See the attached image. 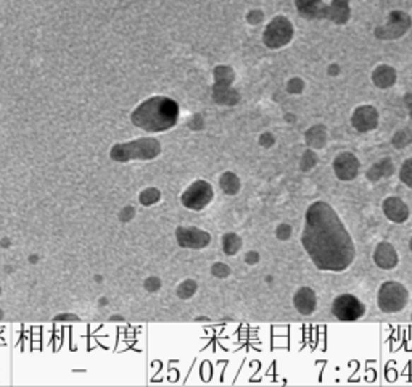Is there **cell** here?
I'll return each mask as SVG.
<instances>
[{
    "label": "cell",
    "instance_id": "25",
    "mask_svg": "<svg viewBox=\"0 0 412 387\" xmlns=\"http://www.w3.org/2000/svg\"><path fill=\"white\" fill-rule=\"evenodd\" d=\"M293 236V228L288 223H281L276 228V238L278 241H288Z\"/></svg>",
    "mask_w": 412,
    "mask_h": 387
},
{
    "label": "cell",
    "instance_id": "17",
    "mask_svg": "<svg viewBox=\"0 0 412 387\" xmlns=\"http://www.w3.org/2000/svg\"><path fill=\"white\" fill-rule=\"evenodd\" d=\"M394 173V163L390 157H384L380 160H377L374 165H370V168L365 171V178L369 179L370 183H380L384 179L390 178Z\"/></svg>",
    "mask_w": 412,
    "mask_h": 387
},
{
    "label": "cell",
    "instance_id": "31",
    "mask_svg": "<svg viewBox=\"0 0 412 387\" xmlns=\"http://www.w3.org/2000/svg\"><path fill=\"white\" fill-rule=\"evenodd\" d=\"M411 320H412V315H411Z\"/></svg>",
    "mask_w": 412,
    "mask_h": 387
},
{
    "label": "cell",
    "instance_id": "4",
    "mask_svg": "<svg viewBox=\"0 0 412 387\" xmlns=\"http://www.w3.org/2000/svg\"><path fill=\"white\" fill-rule=\"evenodd\" d=\"M160 152V146L155 139H139L124 146H116L112 152L114 160H131V158H153Z\"/></svg>",
    "mask_w": 412,
    "mask_h": 387
},
{
    "label": "cell",
    "instance_id": "23",
    "mask_svg": "<svg viewBox=\"0 0 412 387\" xmlns=\"http://www.w3.org/2000/svg\"><path fill=\"white\" fill-rule=\"evenodd\" d=\"M223 244H224V252L229 253V255H234V253L240 250L242 239L237 234H228V236H224Z\"/></svg>",
    "mask_w": 412,
    "mask_h": 387
},
{
    "label": "cell",
    "instance_id": "20",
    "mask_svg": "<svg viewBox=\"0 0 412 387\" xmlns=\"http://www.w3.org/2000/svg\"><path fill=\"white\" fill-rule=\"evenodd\" d=\"M177 234L185 236V241H179L182 247H205L210 242V236L199 229H179Z\"/></svg>",
    "mask_w": 412,
    "mask_h": 387
},
{
    "label": "cell",
    "instance_id": "10",
    "mask_svg": "<svg viewBox=\"0 0 412 387\" xmlns=\"http://www.w3.org/2000/svg\"><path fill=\"white\" fill-rule=\"evenodd\" d=\"M380 121V115L379 110L372 105H361L355 108V112L351 115V126L355 128L358 132H370L377 129Z\"/></svg>",
    "mask_w": 412,
    "mask_h": 387
},
{
    "label": "cell",
    "instance_id": "30",
    "mask_svg": "<svg viewBox=\"0 0 412 387\" xmlns=\"http://www.w3.org/2000/svg\"><path fill=\"white\" fill-rule=\"evenodd\" d=\"M409 250L412 252V236H411V239H409Z\"/></svg>",
    "mask_w": 412,
    "mask_h": 387
},
{
    "label": "cell",
    "instance_id": "12",
    "mask_svg": "<svg viewBox=\"0 0 412 387\" xmlns=\"http://www.w3.org/2000/svg\"><path fill=\"white\" fill-rule=\"evenodd\" d=\"M374 263L377 268L390 271L394 270L399 265V255L396 248L393 247L388 241H380L374 248Z\"/></svg>",
    "mask_w": 412,
    "mask_h": 387
},
{
    "label": "cell",
    "instance_id": "2",
    "mask_svg": "<svg viewBox=\"0 0 412 387\" xmlns=\"http://www.w3.org/2000/svg\"><path fill=\"white\" fill-rule=\"evenodd\" d=\"M179 107L167 97H152L132 113V123L148 132L167 131L177 123Z\"/></svg>",
    "mask_w": 412,
    "mask_h": 387
},
{
    "label": "cell",
    "instance_id": "13",
    "mask_svg": "<svg viewBox=\"0 0 412 387\" xmlns=\"http://www.w3.org/2000/svg\"><path fill=\"white\" fill-rule=\"evenodd\" d=\"M293 307L303 316H310L314 313L317 308V296L314 289L310 286L300 287L293 296Z\"/></svg>",
    "mask_w": 412,
    "mask_h": 387
},
{
    "label": "cell",
    "instance_id": "15",
    "mask_svg": "<svg viewBox=\"0 0 412 387\" xmlns=\"http://www.w3.org/2000/svg\"><path fill=\"white\" fill-rule=\"evenodd\" d=\"M298 13L306 20H326L327 5L322 0H295Z\"/></svg>",
    "mask_w": 412,
    "mask_h": 387
},
{
    "label": "cell",
    "instance_id": "24",
    "mask_svg": "<svg viewBox=\"0 0 412 387\" xmlns=\"http://www.w3.org/2000/svg\"><path fill=\"white\" fill-rule=\"evenodd\" d=\"M399 181H401L406 187L412 189V158L403 161L401 168H399Z\"/></svg>",
    "mask_w": 412,
    "mask_h": 387
},
{
    "label": "cell",
    "instance_id": "21",
    "mask_svg": "<svg viewBox=\"0 0 412 387\" xmlns=\"http://www.w3.org/2000/svg\"><path fill=\"white\" fill-rule=\"evenodd\" d=\"M220 187H223L225 194L235 195L240 190V179L237 178L234 173H225V175L220 178Z\"/></svg>",
    "mask_w": 412,
    "mask_h": 387
},
{
    "label": "cell",
    "instance_id": "16",
    "mask_svg": "<svg viewBox=\"0 0 412 387\" xmlns=\"http://www.w3.org/2000/svg\"><path fill=\"white\" fill-rule=\"evenodd\" d=\"M329 131L326 125H312L305 131L306 147L312 150H322L327 147Z\"/></svg>",
    "mask_w": 412,
    "mask_h": 387
},
{
    "label": "cell",
    "instance_id": "29",
    "mask_svg": "<svg viewBox=\"0 0 412 387\" xmlns=\"http://www.w3.org/2000/svg\"><path fill=\"white\" fill-rule=\"evenodd\" d=\"M339 73H340V67L339 65H335V63H334V65L329 67V74H330V76H336V74H339Z\"/></svg>",
    "mask_w": 412,
    "mask_h": 387
},
{
    "label": "cell",
    "instance_id": "19",
    "mask_svg": "<svg viewBox=\"0 0 412 387\" xmlns=\"http://www.w3.org/2000/svg\"><path fill=\"white\" fill-rule=\"evenodd\" d=\"M396 70L390 65H379L372 71V83L379 89H388L396 83Z\"/></svg>",
    "mask_w": 412,
    "mask_h": 387
},
{
    "label": "cell",
    "instance_id": "1",
    "mask_svg": "<svg viewBox=\"0 0 412 387\" xmlns=\"http://www.w3.org/2000/svg\"><path fill=\"white\" fill-rule=\"evenodd\" d=\"M301 246L319 271L341 273L356 258V246L343 219L327 202L316 200L305 213Z\"/></svg>",
    "mask_w": 412,
    "mask_h": 387
},
{
    "label": "cell",
    "instance_id": "22",
    "mask_svg": "<svg viewBox=\"0 0 412 387\" xmlns=\"http://www.w3.org/2000/svg\"><path fill=\"white\" fill-rule=\"evenodd\" d=\"M317 161H319V157H317V154H316V150H312L307 147L303 155H301V160H300V168L303 173H310L311 170H314L316 168V165H317Z\"/></svg>",
    "mask_w": 412,
    "mask_h": 387
},
{
    "label": "cell",
    "instance_id": "11",
    "mask_svg": "<svg viewBox=\"0 0 412 387\" xmlns=\"http://www.w3.org/2000/svg\"><path fill=\"white\" fill-rule=\"evenodd\" d=\"M382 212L388 221L394 224H404L411 216L409 205L396 195H390L382 202Z\"/></svg>",
    "mask_w": 412,
    "mask_h": 387
},
{
    "label": "cell",
    "instance_id": "9",
    "mask_svg": "<svg viewBox=\"0 0 412 387\" xmlns=\"http://www.w3.org/2000/svg\"><path fill=\"white\" fill-rule=\"evenodd\" d=\"M213 200V187L205 181H196L185 190L182 202L187 209L201 210Z\"/></svg>",
    "mask_w": 412,
    "mask_h": 387
},
{
    "label": "cell",
    "instance_id": "27",
    "mask_svg": "<svg viewBox=\"0 0 412 387\" xmlns=\"http://www.w3.org/2000/svg\"><path fill=\"white\" fill-rule=\"evenodd\" d=\"M259 144L263 147L269 149V147H272L276 144V137L272 136L271 132H264V134H261V137H259Z\"/></svg>",
    "mask_w": 412,
    "mask_h": 387
},
{
    "label": "cell",
    "instance_id": "28",
    "mask_svg": "<svg viewBox=\"0 0 412 387\" xmlns=\"http://www.w3.org/2000/svg\"><path fill=\"white\" fill-rule=\"evenodd\" d=\"M245 262L248 265H257L259 262V253L258 252H248L245 257Z\"/></svg>",
    "mask_w": 412,
    "mask_h": 387
},
{
    "label": "cell",
    "instance_id": "3",
    "mask_svg": "<svg viewBox=\"0 0 412 387\" xmlns=\"http://www.w3.org/2000/svg\"><path fill=\"white\" fill-rule=\"evenodd\" d=\"M408 302L409 291L406 289L403 282L394 279L382 282L379 292H377V304H379V308L384 311V313L388 315L399 313V311H403L406 308Z\"/></svg>",
    "mask_w": 412,
    "mask_h": 387
},
{
    "label": "cell",
    "instance_id": "14",
    "mask_svg": "<svg viewBox=\"0 0 412 387\" xmlns=\"http://www.w3.org/2000/svg\"><path fill=\"white\" fill-rule=\"evenodd\" d=\"M404 105L409 112V121L393 134L392 146L394 149H406L412 144V92H408L404 96Z\"/></svg>",
    "mask_w": 412,
    "mask_h": 387
},
{
    "label": "cell",
    "instance_id": "6",
    "mask_svg": "<svg viewBox=\"0 0 412 387\" xmlns=\"http://www.w3.org/2000/svg\"><path fill=\"white\" fill-rule=\"evenodd\" d=\"M293 39V25L290 23L286 16H277L272 20L268 28L264 30L263 40L266 47L269 49H281L283 45L290 44V40Z\"/></svg>",
    "mask_w": 412,
    "mask_h": 387
},
{
    "label": "cell",
    "instance_id": "8",
    "mask_svg": "<svg viewBox=\"0 0 412 387\" xmlns=\"http://www.w3.org/2000/svg\"><path fill=\"white\" fill-rule=\"evenodd\" d=\"M334 175L341 183H351L361 173V160L353 152H340L332 161Z\"/></svg>",
    "mask_w": 412,
    "mask_h": 387
},
{
    "label": "cell",
    "instance_id": "18",
    "mask_svg": "<svg viewBox=\"0 0 412 387\" xmlns=\"http://www.w3.org/2000/svg\"><path fill=\"white\" fill-rule=\"evenodd\" d=\"M326 20L334 21L335 25H345L350 20V0H332L327 5Z\"/></svg>",
    "mask_w": 412,
    "mask_h": 387
},
{
    "label": "cell",
    "instance_id": "26",
    "mask_svg": "<svg viewBox=\"0 0 412 387\" xmlns=\"http://www.w3.org/2000/svg\"><path fill=\"white\" fill-rule=\"evenodd\" d=\"M287 91L290 92V94H295V96L301 94V92L305 91V81L301 78H292L287 83Z\"/></svg>",
    "mask_w": 412,
    "mask_h": 387
},
{
    "label": "cell",
    "instance_id": "5",
    "mask_svg": "<svg viewBox=\"0 0 412 387\" xmlns=\"http://www.w3.org/2000/svg\"><path fill=\"white\" fill-rule=\"evenodd\" d=\"M332 313L336 320L353 323L365 315V305L353 294H340L332 302Z\"/></svg>",
    "mask_w": 412,
    "mask_h": 387
},
{
    "label": "cell",
    "instance_id": "7",
    "mask_svg": "<svg viewBox=\"0 0 412 387\" xmlns=\"http://www.w3.org/2000/svg\"><path fill=\"white\" fill-rule=\"evenodd\" d=\"M411 16L404 11L393 10L388 16V23L385 26H379L375 30V37L380 40H394L404 36L411 28Z\"/></svg>",
    "mask_w": 412,
    "mask_h": 387
}]
</instances>
